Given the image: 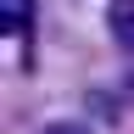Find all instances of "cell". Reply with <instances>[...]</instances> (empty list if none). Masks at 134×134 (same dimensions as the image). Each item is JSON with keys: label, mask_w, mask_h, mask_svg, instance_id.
Returning a JSON list of instances; mask_svg holds the SVG:
<instances>
[{"label": "cell", "mask_w": 134, "mask_h": 134, "mask_svg": "<svg viewBox=\"0 0 134 134\" xmlns=\"http://www.w3.org/2000/svg\"><path fill=\"white\" fill-rule=\"evenodd\" d=\"M106 28H112L117 50L134 56V0H112V6H106Z\"/></svg>", "instance_id": "1"}, {"label": "cell", "mask_w": 134, "mask_h": 134, "mask_svg": "<svg viewBox=\"0 0 134 134\" xmlns=\"http://www.w3.org/2000/svg\"><path fill=\"white\" fill-rule=\"evenodd\" d=\"M28 11H34V0H0V28L6 34L28 28Z\"/></svg>", "instance_id": "2"}, {"label": "cell", "mask_w": 134, "mask_h": 134, "mask_svg": "<svg viewBox=\"0 0 134 134\" xmlns=\"http://www.w3.org/2000/svg\"><path fill=\"white\" fill-rule=\"evenodd\" d=\"M45 134H90V129H84V123H50Z\"/></svg>", "instance_id": "3"}]
</instances>
